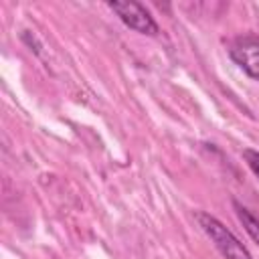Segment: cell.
Returning <instances> with one entry per match:
<instances>
[{
  "mask_svg": "<svg viewBox=\"0 0 259 259\" xmlns=\"http://www.w3.org/2000/svg\"><path fill=\"white\" fill-rule=\"evenodd\" d=\"M194 219L198 221L200 229L206 233V237L214 243V247L221 251V255L225 259H253L251 253L247 251V247L212 214L198 210L194 212Z\"/></svg>",
  "mask_w": 259,
  "mask_h": 259,
  "instance_id": "obj_1",
  "label": "cell"
},
{
  "mask_svg": "<svg viewBox=\"0 0 259 259\" xmlns=\"http://www.w3.org/2000/svg\"><path fill=\"white\" fill-rule=\"evenodd\" d=\"M233 206H235V212H237V217H239L243 229L247 231V235L259 245V219L253 217V214H251L243 204H239L237 200H233Z\"/></svg>",
  "mask_w": 259,
  "mask_h": 259,
  "instance_id": "obj_4",
  "label": "cell"
},
{
  "mask_svg": "<svg viewBox=\"0 0 259 259\" xmlns=\"http://www.w3.org/2000/svg\"><path fill=\"white\" fill-rule=\"evenodd\" d=\"M231 59L255 81H259V38L243 36L229 47Z\"/></svg>",
  "mask_w": 259,
  "mask_h": 259,
  "instance_id": "obj_3",
  "label": "cell"
},
{
  "mask_svg": "<svg viewBox=\"0 0 259 259\" xmlns=\"http://www.w3.org/2000/svg\"><path fill=\"white\" fill-rule=\"evenodd\" d=\"M243 158H245V162L249 164V168L253 170V174L259 178V152L247 148V150H243Z\"/></svg>",
  "mask_w": 259,
  "mask_h": 259,
  "instance_id": "obj_5",
  "label": "cell"
},
{
  "mask_svg": "<svg viewBox=\"0 0 259 259\" xmlns=\"http://www.w3.org/2000/svg\"><path fill=\"white\" fill-rule=\"evenodd\" d=\"M117 16H119V20L125 24V26H130L132 30H136V32H140V34H150V36H154V34H158V24H156V20L152 18V14L146 10V6L144 4H140V2H134V0H125V2H109L107 4Z\"/></svg>",
  "mask_w": 259,
  "mask_h": 259,
  "instance_id": "obj_2",
  "label": "cell"
}]
</instances>
